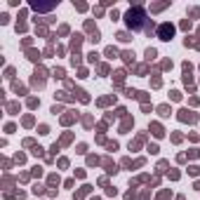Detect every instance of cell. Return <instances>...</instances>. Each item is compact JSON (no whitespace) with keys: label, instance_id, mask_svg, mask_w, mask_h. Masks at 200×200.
Wrapping results in <instances>:
<instances>
[{"label":"cell","instance_id":"e0dca14e","mask_svg":"<svg viewBox=\"0 0 200 200\" xmlns=\"http://www.w3.org/2000/svg\"><path fill=\"white\" fill-rule=\"evenodd\" d=\"M49 186H59V177H57V174L49 177Z\"/></svg>","mask_w":200,"mask_h":200},{"label":"cell","instance_id":"4fadbf2b","mask_svg":"<svg viewBox=\"0 0 200 200\" xmlns=\"http://www.w3.org/2000/svg\"><path fill=\"white\" fill-rule=\"evenodd\" d=\"M130 127H132V120H130V118H125V122H122V127H120V130H122V132H127Z\"/></svg>","mask_w":200,"mask_h":200},{"label":"cell","instance_id":"3957f363","mask_svg":"<svg viewBox=\"0 0 200 200\" xmlns=\"http://www.w3.org/2000/svg\"><path fill=\"white\" fill-rule=\"evenodd\" d=\"M179 120H181V122H195L198 115H195L193 111H188V108H181V111H179Z\"/></svg>","mask_w":200,"mask_h":200},{"label":"cell","instance_id":"8992f818","mask_svg":"<svg viewBox=\"0 0 200 200\" xmlns=\"http://www.w3.org/2000/svg\"><path fill=\"white\" fill-rule=\"evenodd\" d=\"M158 113H160V115H170L172 111H170V106H167V104H162V106H158Z\"/></svg>","mask_w":200,"mask_h":200},{"label":"cell","instance_id":"44dd1931","mask_svg":"<svg viewBox=\"0 0 200 200\" xmlns=\"http://www.w3.org/2000/svg\"><path fill=\"white\" fill-rule=\"evenodd\" d=\"M87 162H89V165H97L99 158H97V155H89V158H87Z\"/></svg>","mask_w":200,"mask_h":200},{"label":"cell","instance_id":"5bb4252c","mask_svg":"<svg viewBox=\"0 0 200 200\" xmlns=\"http://www.w3.org/2000/svg\"><path fill=\"white\" fill-rule=\"evenodd\" d=\"M33 193H35V195H43V193H45V188H43L40 184H35V186H33Z\"/></svg>","mask_w":200,"mask_h":200},{"label":"cell","instance_id":"ffe728a7","mask_svg":"<svg viewBox=\"0 0 200 200\" xmlns=\"http://www.w3.org/2000/svg\"><path fill=\"white\" fill-rule=\"evenodd\" d=\"M24 125L31 127V125H33V115H26V118H24Z\"/></svg>","mask_w":200,"mask_h":200},{"label":"cell","instance_id":"8fae6325","mask_svg":"<svg viewBox=\"0 0 200 200\" xmlns=\"http://www.w3.org/2000/svg\"><path fill=\"white\" fill-rule=\"evenodd\" d=\"M155 57H158V52H155V49H151V47H148V49H146V59H148V61H153V59H155Z\"/></svg>","mask_w":200,"mask_h":200},{"label":"cell","instance_id":"52a82bcc","mask_svg":"<svg viewBox=\"0 0 200 200\" xmlns=\"http://www.w3.org/2000/svg\"><path fill=\"white\" fill-rule=\"evenodd\" d=\"M26 54H28V59H31V61H38V59H40V52H35V49H28Z\"/></svg>","mask_w":200,"mask_h":200},{"label":"cell","instance_id":"9c48e42d","mask_svg":"<svg viewBox=\"0 0 200 200\" xmlns=\"http://www.w3.org/2000/svg\"><path fill=\"white\" fill-rule=\"evenodd\" d=\"M80 43H82V35H73V43H71V47L78 49V47H80Z\"/></svg>","mask_w":200,"mask_h":200},{"label":"cell","instance_id":"603a6c76","mask_svg":"<svg viewBox=\"0 0 200 200\" xmlns=\"http://www.w3.org/2000/svg\"><path fill=\"white\" fill-rule=\"evenodd\" d=\"M99 73H101V76H106V73H108V66H106V64H101V66H99Z\"/></svg>","mask_w":200,"mask_h":200},{"label":"cell","instance_id":"ba28073f","mask_svg":"<svg viewBox=\"0 0 200 200\" xmlns=\"http://www.w3.org/2000/svg\"><path fill=\"white\" fill-rule=\"evenodd\" d=\"M104 167H106V172H118V170H115V165H113V162L108 160V158L104 160Z\"/></svg>","mask_w":200,"mask_h":200},{"label":"cell","instance_id":"5b68a950","mask_svg":"<svg viewBox=\"0 0 200 200\" xmlns=\"http://www.w3.org/2000/svg\"><path fill=\"white\" fill-rule=\"evenodd\" d=\"M151 132H153L155 137H162V134H165V132H162V127H160L158 122H153V125H151Z\"/></svg>","mask_w":200,"mask_h":200},{"label":"cell","instance_id":"7c38bea8","mask_svg":"<svg viewBox=\"0 0 200 200\" xmlns=\"http://www.w3.org/2000/svg\"><path fill=\"white\" fill-rule=\"evenodd\" d=\"M118 40H120V43H127V40H130V33L120 31V33H118Z\"/></svg>","mask_w":200,"mask_h":200},{"label":"cell","instance_id":"277c9868","mask_svg":"<svg viewBox=\"0 0 200 200\" xmlns=\"http://www.w3.org/2000/svg\"><path fill=\"white\" fill-rule=\"evenodd\" d=\"M76 118H78V113H76V111H68L66 115H61V122H64V125H71Z\"/></svg>","mask_w":200,"mask_h":200},{"label":"cell","instance_id":"6da1fadb","mask_svg":"<svg viewBox=\"0 0 200 200\" xmlns=\"http://www.w3.org/2000/svg\"><path fill=\"white\" fill-rule=\"evenodd\" d=\"M141 24H144V10L141 7H134L127 12V26L130 28H141Z\"/></svg>","mask_w":200,"mask_h":200},{"label":"cell","instance_id":"30bf717a","mask_svg":"<svg viewBox=\"0 0 200 200\" xmlns=\"http://www.w3.org/2000/svg\"><path fill=\"white\" fill-rule=\"evenodd\" d=\"M122 59H125L127 64H132V61H134V52H122Z\"/></svg>","mask_w":200,"mask_h":200},{"label":"cell","instance_id":"7a4b0ae2","mask_svg":"<svg viewBox=\"0 0 200 200\" xmlns=\"http://www.w3.org/2000/svg\"><path fill=\"white\" fill-rule=\"evenodd\" d=\"M172 35H174V26L172 24H160L158 26V38L160 40H172Z\"/></svg>","mask_w":200,"mask_h":200},{"label":"cell","instance_id":"d6986e66","mask_svg":"<svg viewBox=\"0 0 200 200\" xmlns=\"http://www.w3.org/2000/svg\"><path fill=\"white\" fill-rule=\"evenodd\" d=\"M38 104H40V101L35 99V97H31V99H28V106H31V108H38Z\"/></svg>","mask_w":200,"mask_h":200},{"label":"cell","instance_id":"cb8c5ba5","mask_svg":"<svg viewBox=\"0 0 200 200\" xmlns=\"http://www.w3.org/2000/svg\"><path fill=\"white\" fill-rule=\"evenodd\" d=\"M54 78H64V68H57V71H54Z\"/></svg>","mask_w":200,"mask_h":200},{"label":"cell","instance_id":"9a60e30c","mask_svg":"<svg viewBox=\"0 0 200 200\" xmlns=\"http://www.w3.org/2000/svg\"><path fill=\"white\" fill-rule=\"evenodd\" d=\"M170 198H172V193H170V191H162V193L158 195V200H170Z\"/></svg>","mask_w":200,"mask_h":200},{"label":"cell","instance_id":"2e32d148","mask_svg":"<svg viewBox=\"0 0 200 200\" xmlns=\"http://www.w3.org/2000/svg\"><path fill=\"white\" fill-rule=\"evenodd\" d=\"M106 57H118V49L115 47H108L106 49Z\"/></svg>","mask_w":200,"mask_h":200},{"label":"cell","instance_id":"ac0fdd59","mask_svg":"<svg viewBox=\"0 0 200 200\" xmlns=\"http://www.w3.org/2000/svg\"><path fill=\"white\" fill-rule=\"evenodd\" d=\"M7 111L10 113H16V111H19V104H7Z\"/></svg>","mask_w":200,"mask_h":200},{"label":"cell","instance_id":"484cf974","mask_svg":"<svg viewBox=\"0 0 200 200\" xmlns=\"http://www.w3.org/2000/svg\"><path fill=\"white\" fill-rule=\"evenodd\" d=\"M177 200H184V198H177Z\"/></svg>","mask_w":200,"mask_h":200},{"label":"cell","instance_id":"7402d4cb","mask_svg":"<svg viewBox=\"0 0 200 200\" xmlns=\"http://www.w3.org/2000/svg\"><path fill=\"white\" fill-rule=\"evenodd\" d=\"M71 64H73V66L80 64V54H73V57H71Z\"/></svg>","mask_w":200,"mask_h":200},{"label":"cell","instance_id":"d4e9b609","mask_svg":"<svg viewBox=\"0 0 200 200\" xmlns=\"http://www.w3.org/2000/svg\"><path fill=\"white\" fill-rule=\"evenodd\" d=\"M33 155H35V158L43 155V148H40V146H35V148H33Z\"/></svg>","mask_w":200,"mask_h":200}]
</instances>
